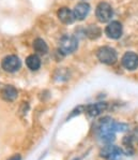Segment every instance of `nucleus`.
<instances>
[{
  "instance_id": "nucleus-1",
  "label": "nucleus",
  "mask_w": 138,
  "mask_h": 160,
  "mask_svg": "<svg viewBox=\"0 0 138 160\" xmlns=\"http://www.w3.org/2000/svg\"><path fill=\"white\" fill-rule=\"evenodd\" d=\"M116 130V122L112 118L104 117L98 122L97 126V134L101 142L106 144H110L115 140Z\"/></svg>"
},
{
  "instance_id": "nucleus-2",
  "label": "nucleus",
  "mask_w": 138,
  "mask_h": 160,
  "mask_svg": "<svg viewBox=\"0 0 138 160\" xmlns=\"http://www.w3.org/2000/svg\"><path fill=\"white\" fill-rule=\"evenodd\" d=\"M98 59L102 63L105 65H114L117 61L118 55L115 48H110V46H102L98 50L97 53Z\"/></svg>"
},
{
  "instance_id": "nucleus-3",
  "label": "nucleus",
  "mask_w": 138,
  "mask_h": 160,
  "mask_svg": "<svg viewBox=\"0 0 138 160\" xmlns=\"http://www.w3.org/2000/svg\"><path fill=\"white\" fill-rule=\"evenodd\" d=\"M78 48V41L74 36L71 34H65L60 39L59 42V50L62 54H72Z\"/></svg>"
},
{
  "instance_id": "nucleus-4",
  "label": "nucleus",
  "mask_w": 138,
  "mask_h": 160,
  "mask_svg": "<svg viewBox=\"0 0 138 160\" xmlns=\"http://www.w3.org/2000/svg\"><path fill=\"white\" fill-rule=\"evenodd\" d=\"M95 15L101 23H107L114 15V10L107 2H100L95 10Z\"/></svg>"
},
{
  "instance_id": "nucleus-5",
  "label": "nucleus",
  "mask_w": 138,
  "mask_h": 160,
  "mask_svg": "<svg viewBox=\"0 0 138 160\" xmlns=\"http://www.w3.org/2000/svg\"><path fill=\"white\" fill-rule=\"evenodd\" d=\"M101 157L107 160H119L122 157L123 152L121 149L116 145L108 144L104 146L101 151Z\"/></svg>"
},
{
  "instance_id": "nucleus-6",
  "label": "nucleus",
  "mask_w": 138,
  "mask_h": 160,
  "mask_svg": "<svg viewBox=\"0 0 138 160\" xmlns=\"http://www.w3.org/2000/svg\"><path fill=\"white\" fill-rule=\"evenodd\" d=\"M2 69L7 72H16L17 70L21 69V62L19 58L15 55H9L3 58L2 60Z\"/></svg>"
},
{
  "instance_id": "nucleus-7",
  "label": "nucleus",
  "mask_w": 138,
  "mask_h": 160,
  "mask_svg": "<svg viewBox=\"0 0 138 160\" xmlns=\"http://www.w3.org/2000/svg\"><path fill=\"white\" fill-rule=\"evenodd\" d=\"M123 32V28L120 22L118 21H112L106 26L105 28V33L106 36L109 39H112V40H117L120 37L122 36Z\"/></svg>"
},
{
  "instance_id": "nucleus-8",
  "label": "nucleus",
  "mask_w": 138,
  "mask_h": 160,
  "mask_svg": "<svg viewBox=\"0 0 138 160\" xmlns=\"http://www.w3.org/2000/svg\"><path fill=\"white\" fill-rule=\"evenodd\" d=\"M122 66L126 70L133 71L138 67V55L134 52H126L121 59Z\"/></svg>"
},
{
  "instance_id": "nucleus-9",
  "label": "nucleus",
  "mask_w": 138,
  "mask_h": 160,
  "mask_svg": "<svg viewBox=\"0 0 138 160\" xmlns=\"http://www.w3.org/2000/svg\"><path fill=\"white\" fill-rule=\"evenodd\" d=\"M107 108L108 104L106 102L92 103V104H89L85 108V112H87V114L91 117H97L107 110Z\"/></svg>"
},
{
  "instance_id": "nucleus-10",
  "label": "nucleus",
  "mask_w": 138,
  "mask_h": 160,
  "mask_svg": "<svg viewBox=\"0 0 138 160\" xmlns=\"http://www.w3.org/2000/svg\"><path fill=\"white\" fill-rule=\"evenodd\" d=\"M90 12V6L87 2H79L78 4H76L75 8H74V16L75 19L77 21H83L86 18V16L89 14Z\"/></svg>"
},
{
  "instance_id": "nucleus-11",
  "label": "nucleus",
  "mask_w": 138,
  "mask_h": 160,
  "mask_svg": "<svg viewBox=\"0 0 138 160\" xmlns=\"http://www.w3.org/2000/svg\"><path fill=\"white\" fill-rule=\"evenodd\" d=\"M58 17L63 24H72L75 21V16H74L73 11H71L68 8H61L58 11Z\"/></svg>"
},
{
  "instance_id": "nucleus-12",
  "label": "nucleus",
  "mask_w": 138,
  "mask_h": 160,
  "mask_svg": "<svg viewBox=\"0 0 138 160\" xmlns=\"http://www.w3.org/2000/svg\"><path fill=\"white\" fill-rule=\"evenodd\" d=\"M1 93H2V97H3V99H6L7 101H13V100L16 99L17 95H18L16 88L13 87V86H11V85L6 86V87L2 89Z\"/></svg>"
},
{
  "instance_id": "nucleus-13",
  "label": "nucleus",
  "mask_w": 138,
  "mask_h": 160,
  "mask_svg": "<svg viewBox=\"0 0 138 160\" xmlns=\"http://www.w3.org/2000/svg\"><path fill=\"white\" fill-rule=\"evenodd\" d=\"M85 34H86V37H88L91 40H95V39L101 37L102 30H101L100 27H98L97 25H89L85 29Z\"/></svg>"
},
{
  "instance_id": "nucleus-14",
  "label": "nucleus",
  "mask_w": 138,
  "mask_h": 160,
  "mask_svg": "<svg viewBox=\"0 0 138 160\" xmlns=\"http://www.w3.org/2000/svg\"><path fill=\"white\" fill-rule=\"evenodd\" d=\"M26 65L30 70L32 71H36L39 68L41 67V59L38 55H30L28 56L26 59Z\"/></svg>"
},
{
  "instance_id": "nucleus-15",
  "label": "nucleus",
  "mask_w": 138,
  "mask_h": 160,
  "mask_svg": "<svg viewBox=\"0 0 138 160\" xmlns=\"http://www.w3.org/2000/svg\"><path fill=\"white\" fill-rule=\"evenodd\" d=\"M33 48L34 51L36 52L38 54H42V55H45L46 53L48 52V46L46 44L45 41L43 39H36L33 42Z\"/></svg>"
},
{
  "instance_id": "nucleus-16",
  "label": "nucleus",
  "mask_w": 138,
  "mask_h": 160,
  "mask_svg": "<svg viewBox=\"0 0 138 160\" xmlns=\"http://www.w3.org/2000/svg\"><path fill=\"white\" fill-rule=\"evenodd\" d=\"M21 156L19 155H15V156H13V157H11L9 160H21Z\"/></svg>"
},
{
  "instance_id": "nucleus-17",
  "label": "nucleus",
  "mask_w": 138,
  "mask_h": 160,
  "mask_svg": "<svg viewBox=\"0 0 138 160\" xmlns=\"http://www.w3.org/2000/svg\"><path fill=\"white\" fill-rule=\"evenodd\" d=\"M75 160H78V159H75Z\"/></svg>"
}]
</instances>
